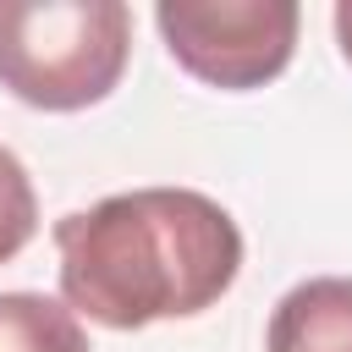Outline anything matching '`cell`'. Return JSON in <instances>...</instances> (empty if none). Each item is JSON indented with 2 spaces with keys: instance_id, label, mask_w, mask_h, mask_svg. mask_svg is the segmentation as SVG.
<instances>
[{
  "instance_id": "obj_1",
  "label": "cell",
  "mask_w": 352,
  "mask_h": 352,
  "mask_svg": "<svg viewBox=\"0 0 352 352\" xmlns=\"http://www.w3.org/2000/svg\"><path fill=\"white\" fill-rule=\"evenodd\" d=\"M60 297L104 330L192 319L242 270L236 220L192 187H132L55 220Z\"/></svg>"
},
{
  "instance_id": "obj_2",
  "label": "cell",
  "mask_w": 352,
  "mask_h": 352,
  "mask_svg": "<svg viewBox=\"0 0 352 352\" xmlns=\"http://www.w3.org/2000/svg\"><path fill=\"white\" fill-rule=\"evenodd\" d=\"M132 55L121 0H0V88L33 110H88L116 94Z\"/></svg>"
},
{
  "instance_id": "obj_3",
  "label": "cell",
  "mask_w": 352,
  "mask_h": 352,
  "mask_svg": "<svg viewBox=\"0 0 352 352\" xmlns=\"http://www.w3.org/2000/svg\"><path fill=\"white\" fill-rule=\"evenodd\" d=\"M160 38L170 60L226 94L275 82L297 50V0H160Z\"/></svg>"
},
{
  "instance_id": "obj_4",
  "label": "cell",
  "mask_w": 352,
  "mask_h": 352,
  "mask_svg": "<svg viewBox=\"0 0 352 352\" xmlns=\"http://www.w3.org/2000/svg\"><path fill=\"white\" fill-rule=\"evenodd\" d=\"M264 352H352V275L297 280L270 314Z\"/></svg>"
},
{
  "instance_id": "obj_5",
  "label": "cell",
  "mask_w": 352,
  "mask_h": 352,
  "mask_svg": "<svg viewBox=\"0 0 352 352\" xmlns=\"http://www.w3.org/2000/svg\"><path fill=\"white\" fill-rule=\"evenodd\" d=\"M0 352H94L77 314L44 292H0Z\"/></svg>"
},
{
  "instance_id": "obj_6",
  "label": "cell",
  "mask_w": 352,
  "mask_h": 352,
  "mask_svg": "<svg viewBox=\"0 0 352 352\" xmlns=\"http://www.w3.org/2000/svg\"><path fill=\"white\" fill-rule=\"evenodd\" d=\"M38 231V192L28 165L0 143V264H11Z\"/></svg>"
},
{
  "instance_id": "obj_7",
  "label": "cell",
  "mask_w": 352,
  "mask_h": 352,
  "mask_svg": "<svg viewBox=\"0 0 352 352\" xmlns=\"http://www.w3.org/2000/svg\"><path fill=\"white\" fill-rule=\"evenodd\" d=\"M336 44H341V60L352 66V0L336 6Z\"/></svg>"
}]
</instances>
